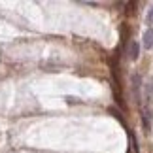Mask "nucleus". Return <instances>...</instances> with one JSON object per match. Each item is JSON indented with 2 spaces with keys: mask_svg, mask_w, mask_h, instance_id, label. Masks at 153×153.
<instances>
[{
  "mask_svg": "<svg viewBox=\"0 0 153 153\" xmlns=\"http://www.w3.org/2000/svg\"><path fill=\"white\" fill-rule=\"evenodd\" d=\"M142 45L144 49H151L153 48V28H146L144 30V36H142Z\"/></svg>",
  "mask_w": 153,
  "mask_h": 153,
  "instance_id": "2",
  "label": "nucleus"
},
{
  "mask_svg": "<svg viewBox=\"0 0 153 153\" xmlns=\"http://www.w3.org/2000/svg\"><path fill=\"white\" fill-rule=\"evenodd\" d=\"M127 53H128V57H131L132 61H136V59H138V55H140V45H138L136 40H128V49H127Z\"/></svg>",
  "mask_w": 153,
  "mask_h": 153,
  "instance_id": "3",
  "label": "nucleus"
},
{
  "mask_svg": "<svg viewBox=\"0 0 153 153\" xmlns=\"http://www.w3.org/2000/svg\"><path fill=\"white\" fill-rule=\"evenodd\" d=\"M132 93H134V100L140 102V76L138 74L132 76Z\"/></svg>",
  "mask_w": 153,
  "mask_h": 153,
  "instance_id": "4",
  "label": "nucleus"
},
{
  "mask_svg": "<svg viewBox=\"0 0 153 153\" xmlns=\"http://www.w3.org/2000/svg\"><path fill=\"white\" fill-rule=\"evenodd\" d=\"M142 125L146 128V132L151 131V110H149V106L142 108Z\"/></svg>",
  "mask_w": 153,
  "mask_h": 153,
  "instance_id": "1",
  "label": "nucleus"
},
{
  "mask_svg": "<svg viewBox=\"0 0 153 153\" xmlns=\"http://www.w3.org/2000/svg\"><path fill=\"white\" fill-rule=\"evenodd\" d=\"M148 23H149V25H153V8L149 10V13H148Z\"/></svg>",
  "mask_w": 153,
  "mask_h": 153,
  "instance_id": "6",
  "label": "nucleus"
},
{
  "mask_svg": "<svg viewBox=\"0 0 153 153\" xmlns=\"http://www.w3.org/2000/svg\"><path fill=\"white\" fill-rule=\"evenodd\" d=\"M153 98V78L149 79V83L146 85V100H151Z\"/></svg>",
  "mask_w": 153,
  "mask_h": 153,
  "instance_id": "5",
  "label": "nucleus"
}]
</instances>
